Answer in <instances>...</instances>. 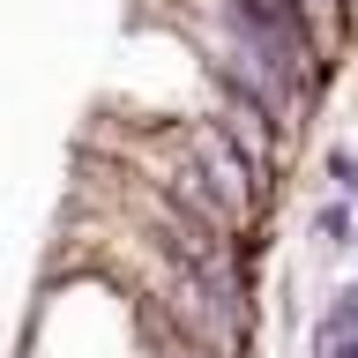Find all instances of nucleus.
<instances>
[{
	"label": "nucleus",
	"mask_w": 358,
	"mask_h": 358,
	"mask_svg": "<svg viewBox=\"0 0 358 358\" xmlns=\"http://www.w3.org/2000/svg\"><path fill=\"white\" fill-rule=\"evenodd\" d=\"M306 246L313 254H358V201H343V194H321L306 209Z\"/></svg>",
	"instance_id": "1"
},
{
	"label": "nucleus",
	"mask_w": 358,
	"mask_h": 358,
	"mask_svg": "<svg viewBox=\"0 0 358 358\" xmlns=\"http://www.w3.org/2000/svg\"><path fill=\"white\" fill-rule=\"evenodd\" d=\"M321 179H329V194L358 201V142H343V134H336L329 150H321Z\"/></svg>",
	"instance_id": "2"
}]
</instances>
